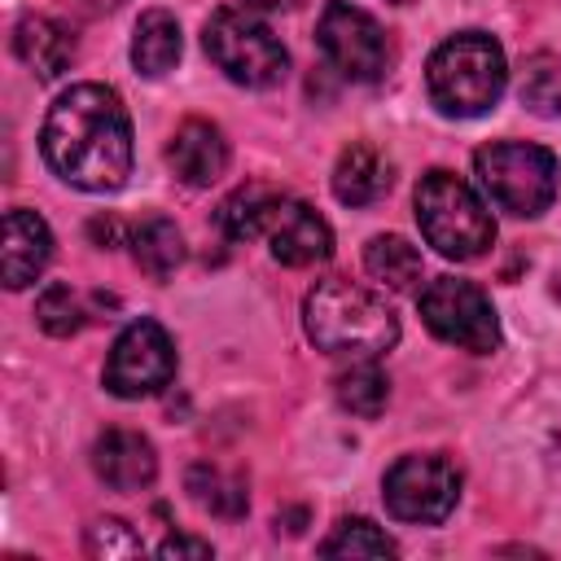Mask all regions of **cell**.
<instances>
[{
    "instance_id": "obj_1",
    "label": "cell",
    "mask_w": 561,
    "mask_h": 561,
    "mask_svg": "<svg viewBox=\"0 0 561 561\" xmlns=\"http://www.w3.org/2000/svg\"><path fill=\"white\" fill-rule=\"evenodd\" d=\"M39 153L57 180L83 193H114L131 175V118L114 88H66L39 131Z\"/></svg>"
},
{
    "instance_id": "obj_2",
    "label": "cell",
    "mask_w": 561,
    "mask_h": 561,
    "mask_svg": "<svg viewBox=\"0 0 561 561\" xmlns=\"http://www.w3.org/2000/svg\"><path fill=\"white\" fill-rule=\"evenodd\" d=\"M302 329L320 351L351 359H377L399 342V316L390 302L342 276L320 280L302 298Z\"/></svg>"
},
{
    "instance_id": "obj_3",
    "label": "cell",
    "mask_w": 561,
    "mask_h": 561,
    "mask_svg": "<svg viewBox=\"0 0 561 561\" xmlns=\"http://www.w3.org/2000/svg\"><path fill=\"white\" fill-rule=\"evenodd\" d=\"M508 83L504 48L486 31H456L447 35L425 66V92L447 118H482L500 105Z\"/></svg>"
},
{
    "instance_id": "obj_4",
    "label": "cell",
    "mask_w": 561,
    "mask_h": 561,
    "mask_svg": "<svg viewBox=\"0 0 561 561\" xmlns=\"http://www.w3.org/2000/svg\"><path fill=\"white\" fill-rule=\"evenodd\" d=\"M412 206H416L421 237L443 259L469 263V259H482L491 250V241H495V219H491L486 202L460 175H451L443 167L421 175Z\"/></svg>"
},
{
    "instance_id": "obj_5",
    "label": "cell",
    "mask_w": 561,
    "mask_h": 561,
    "mask_svg": "<svg viewBox=\"0 0 561 561\" xmlns=\"http://www.w3.org/2000/svg\"><path fill=\"white\" fill-rule=\"evenodd\" d=\"M473 171L482 193L517 215V219H535L552 206L557 197V158L543 145L530 140H491L473 153Z\"/></svg>"
},
{
    "instance_id": "obj_6",
    "label": "cell",
    "mask_w": 561,
    "mask_h": 561,
    "mask_svg": "<svg viewBox=\"0 0 561 561\" xmlns=\"http://www.w3.org/2000/svg\"><path fill=\"white\" fill-rule=\"evenodd\" d=\"M202 44L210 53V61L241 88H276L289 75V53L285 44L272 35V26L263 18H254L250 9H215L206 18Z\"/></svg>"
},
{
    "instance_id": "obj_7",
    "label": "cell",
    "mask_w": 561,
    "mask_h": 561,
    "mask_svg": "<svg viewBox=\"0 0 561 561\" xmlns=\"http://www.w3.org/2000/svg\"><path fill=\"white\" fill-rule=\"evenodd\" d=\"M316 44L324 53V61L351 79V83H377L390 75L394 48L390 35L381 31V22L346 0H329L320 22H316Z\"/></svg>"
},
{
    "instance_id": "obj_8",
    "label": "cell",
    "mask_w": 561,
    "mask_h": 561,
    "mask_svg": "<svg viewBox=\"0 0 561 561\" xmlns=\"http://www.w3.org/2000/svg\"><path fill=\"white\" fill-rule=\"evenodd\" d=\"M421 307V320L425 329L447 342V346H460L469 355H491L500 346V320H495V307L491 298L473 285V280H456V276H438L421 289L416 298Z\"/></svg>"
},
{
    "instance_id": "obj_9",
    "label": "cell",
    "mask_w": 561,
    "mask_h": 561,
    "mask_svg": "<svg viewBox=\"0 0 561 561\" xmlns=\"http://www.w3.org/2000/svg\"><path fill=\"white\" fill-rule=\"evenodd\" d=\"M381 500L394 522L438 526L460 500V469L447 456H399L381 478Z\"/></svg>"
},
{
    "instance_id": "obj_10",
    "label": "cell",
    "mask_w": 561,
    "mask_h": 561,
    "mask_svg": "<svg viewBox=\"0 0 561 561\" xmlns=\"http://www.w3.org/2000/svg\"><path fill=\"white\" fill-rule=\"evenodd\" d=\"M175 377V342L158 320H131L105 359V390L118 399H149Z\"/></svg>"
},
{
    "instance_id": "obj_11",
    "label": "cell",
    "mask_w": 561,
    "mask_h": 561,
    "mask_svg": "<svg viewBox=\"0 0 561 561\" xmlns=\"http://www.w3.org/2000/svg\"><path fill=\"white\" fill-rule=\"evenodd\" d=\"M263 241H267L272 259H280L285 267H311L333 254V228L324 224V215L294 197L276 202V210L263 228Z\"/></svg>"
},
{
    "instance_id": "obj_12",
    "label": "cell",
    "mask_w": 561,
    "mask_h": 561,
    "mask_svg": "<svg viewBox=\"0 0 561 561\" xmlns=\"http://www.w3.org/2000/svg\"><path fill=\"white\" fill-rule=\"evenodd\" d=\"M92 469L110 491H145L158 478V451L136 430H105L92 443Z\"/></svg>"
},
{
    "instance_id": "obj_13",
    "label": "cell",
    "mask_w": 561,
    "mask_h": 561,
    "mask_svg": "<svg viewBox=\"0 0 561 561\" xmlns=\"http://www.w3.org/2000/svg\"><path fill=\"white\" fill-rule=\"evenodd\" d=\"M228 140L215 123L206 118H188L175 127L171 145H167V167L175 171V180H184L188 188H210L224 171H228Z\"/></svg>"
},
{
    "instance_id": "obj_14",
    "label": "cell",
    "mask_w": 561,
    "mask_h": 561,
    "mask_svg": "<svg viewBox=\"0 0 561 561\" xmlns=\"http://www.w3.org/2000/svg\"><path fill=\"white\" fill-rule=\"evenodd\" d=\"M53 259V232L35 210H9L4 215V245H0V272L9 289H26Z\"/></svg>"
},
{
    "instance_id": "obj_15",
    "label": "cell",
    "mask_w": 561,
    "mask_h": 561,
    "mask_svg": "<svg viewBox=\"0 0 561 561\" xmlns=\"http://www.w3.org/2000/svg\"><path fill=\"white\" fill-rule=\"evenodd\" d=\"M390 184H394V162L368 140L346 145L333 162V197L342 206H373L377 197L390 193Z\"/></svg>"
},
{
    "instance_id": "obj_16",
    "label": "cell",
    "mask_w": 561,
    "mask_h": 561,
    "mask_svg": "<svg viewBox=\"0 0 561 561\" xmlns=\"http://www.w3.org/2000/svg\"><path fill=\"white\" fill-rule=\"evenodd\" d=\"M13 53L31 66L35 79H57L75 61V35L57 18H22L13 31Z\"/></svg>"
},
{
    "instance_id": "obj_17",
    "label": "cell",
    "mask_w": 561,
    "mask_h": 561,
    "mask_svg": "<svg viewBox=\"0 0 561 561\" xmlns=\"http://www.w3.org/2000/svg\"><path fill=\"white\" fill-rule=\"evenodd\" d=\"M184 53V39H180V22L167 13V9H149L140 13L136 31H131V66L145 75V79H162Z\"/></svg>"
},
{
    "instance_id": "obj_18",
    "label": "cell",
    "mask_w": 561,
    "mask_h": 561,
    "mask_svg": "<svg viewBox=\"0 0 561 561\" xmlns=\"http://www.w3.org/2000/svg\"><path fill=\"white\" fill-rule=\"evenodd\" d=\"M364 267H368V276H373L377 285H386V289H394V294L416 289V285H421V272H425L421 250H416L408 237H399V232L373 237V241L364 245Z\"/></svg>"
},
{
    "instance_id": "obj_19",
    "label": "cell",
    "mask_w": 561,
    "mask_h": 561,
    "mask_svg": "<svg viewBox=\"0 0 561 561\" xmlns=\"http://www.w3.org/2000/svg\"><path fill=\"white\" fill-rule=\"evenodd\" d=\"M131 259H136V267L145 272V276H153V280H167L180 263H184V237H180V228L171 224V219H162V215H149V219H140L136 228H131Z\"/></svg>"
},
{
    "instance_id": "obj_20",
    "label": "cell",
    "mask_w": 561,
    "mask_h": 561,
    "mask_svg": "<svg viewBox=\"0 0 561 561\" xmlns=\"http://www.w3.org/2000/svg\"><path fill=\"white\" fill-rule=\"evenodd\" d=\"M285 193H276V188H267V184H245V188H237L232 197H224V206H219V232L228 237V241H254V237H263V228H267V219H272V210H276V202H280Z\"/></svg>"
},
{
    "instance_id": "obj_21",
    "label": "cell",
    "mask_w": 561,
    "mask_h": 561,
    "mask_svg": "<svg viewBox=\"0 0 561 561\" xmlns=\"http://www.w3.org/2000/svg\"><path fill=\"white\" fill-rule=\"evenodd\" d=\"M184 491L193 495L197 508H206V513H215V517H228V522L245 517V508H250L245 482H241L237 473H224L219 465H193V469L184 473Z\"/></svg>"
},
{
    "instance_id": "obj_22",
    "label": "cell",
    "mask_w": 561,
    "mask_h": 561,
    "mask_svg": "<svg viewBox=\"0 0 561 561\" xmlns=\"http://www.w3.org/2000/svg\"><path fill=\"white\" fill-rule=\"evenodd\" d=\"M333 394H337V403H342L351 416L373 421V416H381L386 403H390V381H386V373H381L373 359H355L351 368H342V373L333 377Z\"/></svg>"
},
{
    "instance_id": "obj_23",
    "label": "cell",
    "mask_w": 561,
    "mask_h": 561,
    "mask_svg": "<svg viewBox=\"0 0 561 561\" xmlns=\"http://www.w3.org/2000/svg\"><path fill=\"white\" fill-rule=\"evenodd\" d=\"M522 105L539 118H557L561 114V57L552 53H530L522 66Z\"/></svg>"
},
{
    "instance_id": "obj_24",
    "label": "cell",
    "mask_w": 561,
    "mask_h": 561,
    "mask_svg": "<svg viewBox=\"0 0 561 561\" xmlns=\"http://www.w3.org/2000/svg\"><path fill=\"white\" fill-rule=\"evenodd\" d=\"M320 557H399V543L368 517H342L320 543Z\"/></svg>"
},
{
    "instance_id": "obj_25",
    "label": "cell",
    "mask_w": 561,
    "mask_h": 561,
    "mask_svg": "<svg viewBox=\"0 0 561 561\" xmlns=\"http://www.w3.org/2000/svg\"><path fill=\"white\" fill-rule=\"evenodd\" d=\"M35 320H39L44 333L70 337V333L83 329L88 311H83V302H79V294H75L70 285H48V289L35 298Z\"/></svg>"
},
{
    "instance_id": "obj_26",
    "label": "cell",
    "mask_w": 561,
    "mask_h": 561,
    "mask_svg": "<svg viewBox=\"0 0 561 561\" xmlns=\"http://www.w3.org/2000/svg\"><path fill=\"white\" fill-rule=\"evenodd\" d=\"M83 548L96 561H114V557H140L145 552V539L123 517H96L88 526V535H83Z\"/></svg>"
},
{
    "instance_id": "obj_27",
    "label": "cell",
    "mask_w": 561,
    "mask_h": 561,
    "mask_svg": "<svg viewBox=\"0 0 561 561\" xmlns=\"http://www.w3.org/2000/svg\"><path fill=\"white\" fill-rule=\"evenodd\" d=\"M158 557H162V561H180V557L210 561V557H215V548H210L206 539H193V535H171V539H162V543H158Z\"/></svg>"
},
{
    "instance_id": "obj_28",
    "label": "cell",
    "mask_w": 561,
    "mask_h": 561,
    "mask_svg": "<svg viewBox=\"0 0 561 561\" xmlns=\"http://www.w3.org/2000/svg\"><path fill=\"white\" fill-rule=\"evenodd\" d=\"M88 232H92L96 241H114V237H118V224H114V219H92Z\"/></svg>"
},
{
    "instance_id": "obj_29",
    "label": "cell",
    "mask_w": 561,
    "mask_h": 561,
    "mask_svg": "<svg viewBox=\"0 0 561 561\" xmlns=\"http://www.w3.org/2000/svg\"><path fill=\"white\" fill-rule=\"evenodd\" d=\"M250 9H294L298 0H245Z\"/></svg>"
},
{
    "instance_id": "obj_30",
    "label": "cell",
    "mask_w": 561,
    "mask_h": 561,
    "mask_svg": "<svg viewBox=\"0 0 561 561\" xmlns=\"http://www.w3.org/2000/svg\"><path fill=\"white\" fill-rule=\"evenodd\" d=\"M83 4H88V9H92V13H96V9H118V4H123V0H83Z\"/></svg>"
},
{
    "instance_id": "obj_31",
    "label": "cell",
    "mask_w": 561,
    "mask_h": 561,
    "mask_svg": "<svg viewBox=\"0 0 561 561\" xmlns=\"http://www.w3.org/2000/svg\"><path fill=\"white\" fill-rule=\"evenodd\" d=\"M557 298H561V276H557Z\"/></svg>"
},
{
    "instance_id": "obj_32",
    "label": "cell",
    "mask_w": 561,
    "mask_h": 561,
    "mask_svg": "<svg viewBox=\"0 0 561 561\" xmlns=\"http://www.w3.org/2000/svg\"><path fill=\"white\" fill-rule=\"evenodd\" d=\"M394 4H408V0H394Z\"/></svg>"
}]
</instances>
